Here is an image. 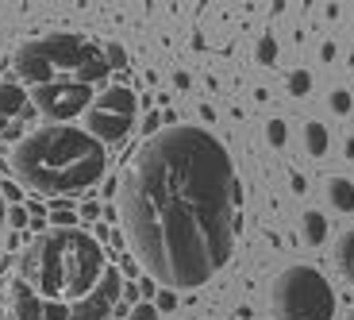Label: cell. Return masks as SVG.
<instances>
[{
    "label": "cell",
    "instance_id": "obj_1",
    "mask_svg": "<svg viewBox=\"0 0 354 320\" xmlns=\"http://www.w3.org/2000/svg\"><path fill=\"white\" fill-rule=\"evenodd\" d=\"M239 201L235 162L212 132L162 127L142 139L120 181L127 247L162 290H196L235 255Z\"/></svg>",
    "mask_w": 354,
    "mask_h": 320
},
{
    "label": "cell",
    "instance_id": "obj_2",
    "mask_svg": "<svg viewBox=\"0 0 354 320\" xmlns=\"http://www.w3.org/2000/svg\"><path fill=\"white\" fill-rule=\"evenodd\" d=\"M124 274L85 228L39 231L4 285L8 320H108Z\"/></svg>",
    "mask_w": 354,
    "mask_h": 320
},
{
    "label": "cell",
    "instance_id": "obj_3",
    "mask_svg": "<svg viewBox=\"0 0 354 320\" xmlns=\"http://www.w3.org/2000/svg\"><path fill=\"white\" fill-rule=\"evenodd\" d=\"M8 166L16 181L43 197H77L97 186L108 170V147L85 127L43 124L12 147Z\"/></svg>",
    "mask_w": 354,
    "mask_h": 320
},
{
    "label": "cell",
    "instance_id": "obj_4",
    "mask_svg": "<svg viewBox=\"0 0 354 320\" xmlns=\"http://www.w3.org/2000/svg\"><path fill=\"white\" fill-rule=\"evenodd\" d=\"M12 70L24 89H43V85H104L112 62L97 39L73 35V31H54V35L27 39L12 54Z\"/></svg>",
    "mask_w": 354,
    "mask_h": 320
},
{
    "label": "cell",
    "instance_id": "obj_5",
    "mask_svg": "<svg viewBox=\"0 0 354 320\" xmlns=\"http://www.w3.org/2000/svg\"><path fill=\"white\" fill-rule=\"evenodd\" d=\"M274 320H335V290L316 267H285L270 285Z\"/></svg>",
    "mask_w": 354,
    "mask_h": 320
},
{
    "label": "cell",
    "instance_id": "obj_6",
    "mask_svg": "<svg viewBox=\"0 0 354 320\" xmlns=\"http://www.w3.org/2000/svg\"><path fill=\"white\" fill-rule=\"evenodd\" d=\"M135 112H139V100L127 85H108L97 93V100L88 105L85 112V132L97 143L112 147V143H124L127 132L135 124Z\"/></svg>",
    "mask_w": 354,
    "mask_h": 320
},
{
    "label": "cell",
    "instance_id": "obj_7",
    "mask_svg": "<svg viewBox=\"0 0 354 320\" xmlns=\"http://www.w3.org/2000/svg\"><path fill=\"white\" fill-rule=\"evenodd\" d=\"M39 124V108L19 81H0V143L16 147Z\"/></svg>",
    "mask_w": 354,
    "mask_h": 320
},
{
    "label": "cell",
    "instance_id": "obj_8",
    "mask_svg": "<svg viewBox=\"0 0 354 320\" xmlns=\"http://www.w3.org/2000/svg\"><path fill=\"white\" fill-rule=\"evenodd\" d=\"M324 193H328V205L335 213H354V181L343 178V174H331L324 181Z\"/></svg>",
    "mask_w": 354,
    "mask_h": 320
},
{
    "label": "cell",
    "instance_id": "obj_9",
    "mask_svg": "<svg viewBox=\"0 0 354 320\" xmlns=\"http://www.w3.org/2000/svg\"><path fill=\"white\" fill-rule=\"evenodd\" d=\"M335 270L354 285V228H346L335 243Z\"/></svg>",
    "mask_w": 354,
    "mask_h": 320
},
{
    "label": "cell",
    "instance_id": "obj_10",
    "mask_svg": "<svg viewBox=\"0 0 354 320\" xmlns=\"http://www.w3.org/2000/svg\"><path fill=\"white\" fill-rule=\"evenodd\" d=\"M301 135H304V151H308L312 159H324V154H328V147H331V135H328V127L319 124V120H308Z\"/></svg>",
    "mask_w": 354,
    "mask_h": 320
},
{
    "label": "cell",
    "instance_id": "obj_11",
    "mask_svg": "<svg viewBox=\"0 0 354 320\" xmlns=\"http://www.w3.org/2000/svg\"><path fill=\"white\" fill-rule=\"evenodd\" d=\"M301 231H304V243L308 247H319V243L328 240V216L319 213V208H308L301 216Z\"/></svg>",
    "mask_w": 354,
    "mask_h": 320
},
{
    "label": "cell",
    "instance_id": "obj_12",
    "mask_svg": "<svg viewBox=\"0 0 354 320\" xmlns=\"http://www.w3.org/2000/svg\"><path fill=\"white\" fill-rule=\"evenodd\" d=\"M285 89H289L292 97H308L312 93V73L308 70H292L289 78H285Z\"/></svg>",
    "mask_w": 354,
    "mask_h": 320
},
{
    "label": "cell",
    "instance_id": "obj_13",
    "mask_svg": "<svg viewBox=\"0 0 354 320\" xmlns=\"http://www.w3.org/2000/svg\"><path fill=\"white\" fill-rule=\"evenodd\" d=\"M266 143H270V147H285V143H289L285 120H270V124H266Z\"/></svg>",
    "mask_w": 354,
    "mask_h": 320
},
{
    "label": "cell",
    "instance_id": "obj_14",
    "mask_svg": "<svg viewBox=\"0 0 354 320\" xmlns=\"http://www.w3.org/2000/svg\"><path fill=\"white\" fill-rule=\"evenodd\" d=\"M258 66H274V58H277V39L274 35H262L258 39Z\"/></svg>",
    "mask_w": 354,
    "mask_h": 320
},
{
    "label": "cell",
    "instance_id": "obj_15",
    "mask_svg": "<svg viewBox=\"0 0 354 320\" xmlns=\"http://www.w3.org/2000/svg\"><path fill=\"white\" fill-rule=\"evenodd\" d=\"M328 105H331V112H335V116H351V108H354V97H351L346 89H331Z\"/></svg>",
    "mask_w": 354,
    "mask_h": 320
},
{
    "label": "cell",
    "instance_id": "obj_16",
    "mask_svg": "<svg viewBox=\"0 0 354 320\" xmlns=\"http://www.w3.org/2000/svg\"><path fill=\"white\" fill-rule=\"evenodd\" d=\"M127 320H158V309H154V301H139L127 312Z\"/></svg>",
    "mask_w": 354,
    "mask_h": 320
},
{
    "label": "cell",
    "instance_id": "obj_17",
    "mask_svg": "<svg viewBox=\"0 0 354 320\" xmlns=\"http://www.w3.org/2000/svg\"><path fill=\"white\" fill-rule=\"evenodd\" d=\"M104 54H108V62H112V66H127V51H124V46L108 43V46H104Z\"/></svg>",
    "mask_w": 354,
    "mask_h": 320
},
{
    "label": "cell",
    "instance_id": "obj_18",
    "mask_svg": "<svg viewBox=\"0 0 354 320\" xmlns=\"http://www.w3.org/2000/svg\"><path fill=\"white\" fill-rule=\"evenodd\" d=\"M174 305H177V294H174V290H162V294L154 297V309H158V312L174 309Z\"/></svg>",
    "mask_w": 354,
    "mask_h": 320
},
{
    "label": "cell",
    "instance_id": "obj_19",
    "mask_svg": "<svg viewBox=\"0 0 354 320\" xmlns=\"http://www.w3.org/2000/svg\"><path fill=\"white\" fill-rule=\"evenodd\" d=\"M0 197H8V201H19V197H24V189H19L16 181H0Z\"/></svg>",
    "mask_w": 354,
    "mask_h": 320
},
{
    "label": "cell",
    "instance_id": "obj_20",
    "mask_svg": "<svg viewBox=\"0 0 354 320\" xmlns=\"http://www.w3.org/2000/svg\"><path fill=\"white\" fill-rule=\"evenodd\" d=\"M292 193L301 197V193H308V181L301 178V174H292Z\"/></svg>",
    "mask_w": 354,
    "mask_h": 320
},
{
    "label": "cell",
    "instance_id": "obj_21",
    "mask_svg": "<svg viewBox=\"0 0 354 320\" xmlns=\"http://www.w3.org/2000/svg\"><path fill=\"white\" fill-rule=\"evenodd\" d=\"M97 216H100V205L97 201H85V220H97Z\"/></svg>",
    "mask_w": 354,
    "mask_h": 320
},
{
    "label": "cell",
    "instance_id": "obj_22",
    "mask_svg": "<svg viewBox=\"0 0 354 320\" xmlns=\"http://www.w3.org/2000/svg\"><path fill=\"white\" fill-rule=\"evenodd\" d=\"M319 58H324V62H331V58H335V43H324V46H319Z\"/></svg>",
    "mask_w": 354,
    "mask_h": 320
},
{
    "label": "cell",
    "instance_id": "obj_23",
    "mask_svg": "<svg viewBox=\"0 0 354 320\" xmlns=\"http://www.w3.org/2000/svg\"><path fill=\"white\" fill-rule=\"evenodd\" d=\"M343 154H346V159H354V135H351V139L343 143Z\"/></svg>",
    "mask_w": 354,
    "mask_h": 320
},
{
    "label": "cell",
    "instance_id": "obj_24",
    "mask_svg": "<svg viewBox=\"0 0 354 320\" xmlns=\"http://www.w3.org/2000/svg\"><path fill=\"white\" fill-rule=\"evenodd\" d=\"M0 235H4V197H0Z\"/></svg>",
    "mask_w": 354,
    "mask_h": 320
},
{
    "label": "cell",
    "instance_id": "obj_25",
    "mask_svg": "<svg viewBox=\"0 0 354 320\" xmlns=\"http://www.w3.org/2000/svg\"><path fill=\"white\" fill-rule=\"evenodd\" d=\"M346 320H354V309H351V312H346Z\"/></svg>",
    "mask_w": 354,
    "mask_h": 320
}]
</instances>
